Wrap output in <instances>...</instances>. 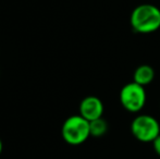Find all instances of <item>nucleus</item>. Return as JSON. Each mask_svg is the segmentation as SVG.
Returning <instances> with one entry per match:
<instances>
[{
	"instance_id": "f257e3e1",
	"label": "nucleus",
	"mask_w": 160,
	"mask_h": 159,
	"mask_svg": "<svg viewBox=\"0 0 160 159\" xmlns=\"http://www.w3.org/2000/svg\"><path fill=\"white\" fill-rule=\"evenodd\" d=\"M132 28L139 34H150L160 28V9L150 3L137 6L130 17Z\"/></svg>"
},
{
	"instance_id": "20e7f679",
	"label": "nucleus",
	"mask_w": 160,
	"mask_h": 159,
	"mask_svg": "<svg viewBox=\"0 0 160 159\" xmlns=\"http://www.w3.org/2000/svg\"><path fill=\"white\" fill-rule=\"evenodd\" d=\"M120 102L122 107L128 112L136 113L144 108L147 99L146 91L144 86L133 82L125 84L120 91Z\"/></svg>"
},
{
	"instance_id": "39448f33",
	"label": "nucleus",
	"mask_w": 160,
	"mask_h": 159,
	"mask_svg": "<svg viewBox=\"0 0 160 159\" xmlns=\"http://www.w3.org/2000/svg\"><path fill=\"white\" fill-rule=\"evenodd\" d=\"M103 110L102 102L96 96H87L80 104V115L89 122L102 117Z\"/></svg>"
},
{
	"instance_id": "6e6552de",
	"label": "nucleus",
	"mask_w": 160,
	"mask_h": 159,
	"mask_svg": "<svg viewBox=\"0 0 160 159\" xmlns=\"http://www.w3.org/2000/svg\"><path fill=\"white\" fill-rule=\"evenodd\" d=\"M152 147H154V151L156 152L157 155L160 156V135L157 136L154 142H152Z\"/></svg>"
},
{
	"instance_id": "7ed1b4c3",
	"label": "nucleus",
	"mask_w": 160,
	"mask_h": 159,
	"mask_svg": "<svg viewBox=\"0 0 160 159\" xmlns=\"http://www.w3.org/2000/svg\"><path fill=\"white\" fill-rule=\"evenodd\" d=\"M132 135L142 143H152L160 135V124L150 115H138L131 123Z\"/></svg>"
},
{
	"instance_id": "423d86ee",
	"label": "nucleus",
	"mask_w": 160,
	"mask_h": 159,
	"mask_svg": "<svg viewBox=\"0 0 160 159\" xmlns=\"http://www.w3.org/2000/svg\"><path fill=\"white\" fill-rule=\"evenodd\" d=\"M154 79L155 71L152 67L148 66V64H142V66L137 67L134 71V74H133V81L142 86H146V85L150 84Z\"/></svg>"
},
{
	"instance_id": "0eeeda50",
	"label": "nucleus",
	"mask_w": 160,
	"mask_h": 159,
	"mask_svg": "<svg viewBox=\"0 0 160 159\" xmlns=\"http://www.w3.org/2000/svg\"><path fill=\"white\" fill-rule=\"evenodd\" d=\"M89 130H91V136L94 137H100L105 135L108 131V123L102 117L98 118L89 122Z\"/></svg>"
},
{
	"instance_id": "f03ea898",
	"label": "nucleus",
	"mask_w": 160,
	"mask_h": 159,
	"mask_svg": "<svg viewBox=\"0 0 160 159\" xmlns=\"http://www.w3.org/2000/svg\"><path fill=\"white\" fill-rule=\"evenodd\" d=\"M61 134L68 144L73 146L83 144L91 136L89 121H87L81 115L71 116L64 121Z\"/></svg>"
},
{
	"instance_id": "1a4fd4ad",
	"label": "nucleus",
	"mask_w": 160,
	"mask_h": 159,
	"mask_svg": "<svg viewBox=\"0 0 160 159\" xmlns=\"http://www.w3.org/2000/svg\"><path fill=\"white\" fill-rule=\"evenodd\" d=\"M1 152H2V142L0 140V154H1Z\"/></svg>"
}]
</instances>
